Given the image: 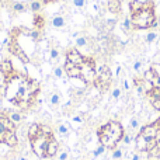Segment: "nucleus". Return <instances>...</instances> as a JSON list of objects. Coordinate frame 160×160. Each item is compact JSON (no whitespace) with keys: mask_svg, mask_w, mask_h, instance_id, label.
Segmentation results:
<instances>
[{"mask_svg":"<svg viewBox=\"0 0 160 160\" xmlns=\"http://www.w3.org/2000/svg\"><path fill=\"white\" fill-rule=\"evenodd\" d=\"M59 150H61V145H59V141H56L55 136L49 141L47 148V159H52L55 156H58Z\"/></svg>","mask_w":160,"mask_h":160,"instance_id":"9","label":"nucleus"},{"mask_svg":"<svg viewBox=\"0 0 160 160\" xmlns=\"http://www.w3.org/2000/svg\"><path fill=\"white\" fill-rule=\"evenodd\" d=\"M0 143L8 148H16L18 145L17 127L10 121L6 111H0Z\"/></svg>","mask_w":160,"mask_h":160,"instance_id":"3","label":"nucleus"},{"mask_svg":"<svg viewBox=\"0 0 160 160\" xmlns=\"http://www.w3.org/2000/svg\"><path fill=\"white\" fill-rule=\"evenodd\" d=\"M105 150H107V149H105V146H102V145H98V146H97L96 149L93 150V158L96 159V158H98V156H101L102 153L105 152Z\"/></svg>","mask_w":160,"mask_h":160,"instance_id":"29","label":"nucleus"},{"mask_svg":"<svg viewBox=\"0 0 160 160\" xmlns=\"http://www.w3.org/2000/svg\"><path fill=\"white\" fill-rule=\"evenodd\" d=\"M139 128V119L136 117H132L129 121V129L131 131H136Z\"/></svg>","mask_w":160,"mask_h":160,"instance_id":"31","label":"nucleus"},{"mask_svg":"<svg viewBox=\"0 0 160 160\" xmlns=\"http://www.w3.org/2000/svg\"><path fill=\"white\" fill-rule=\"evenodd\" d=\"M56 132H58L59 135L62 136V138L68 136V135H69V132H70V127H69V124H66V122H59L58 127H56Z\"/></svg>","mask_w":160,"mask_h":160,"instance_id":"16","label":"nucleus"},{"mask_svg":"<svg viewBox=\"0 0 160 160\" xmlns=\"http://www.w3.org/2000/svg\"><path fill=\"white\" fill-rule=\"evenodd\" d=\"M158 146V141L156 139H149L148 141V145H146V152H149V150H152L153 148Z\"/></svg>","mask_w":160,"mask_h":160,"instance_id":"36","label":"nucleus"},{"mask_svg":"<svg viewBox=\"0 0 160 160\" xmlns=\"http://www.w3.org/2000/svg\"><path fill=\"white\" fill-rule=\"evenodd\" d=\"M58 160H69V150L68 149H62L58 153Z\"/></svg>","mask_w":160,"mask_h":160,"instance_id":"33","label":"nucleus"},{"mask_svg":"<svg viewBox=\"0 0 160 160\" xmlns=\"http://www.w3.org/2000/svg\"><path fill=\"white\" fill-rule=\"evenodd\" d=\"M7 112V115H8V118H10V121L13 122L14 125H20V124H22V121H24V114L21 112V111H17V110H11V111H6Z\"/></svg>","mask_w":160,"mask_h":160,"instance_id":"11","label":"nucleus"},{"mask_svg":"<svg viewBox=\"0 0 160 160\" xmlns=\"http://www.w3.org/2000/svg\"><path fill=\"white\" fill-rule=\"evenodd\" d=\"M97 78L94 80L93 84L96 86L98 90L105 91L108 87H110L111 82H112V73H111V69L107 66V65H101L100 68L96 69Z\"/></svg>","mask_w":160,"mask_h":160,"instance_id":"5","label":"nucleus"},{"mask_svg":"<svg viewBox=\"0 0 160 160\" xmlns=\"http://www.w3.org/2000/svg\"><path fill=\"white\" fill-rule=\"evenodd\" d=\"M32 25H34V30L42 31L45 27V17L39 13H35L32 17Z\"/></svg>","mask_w":160,"mask_h":160,"instance_id":"13","label":"nucleus"},{"mask_svg":"<svg viewBox=\"0 0 160 160\" xmlns=\"http://www.w3.org/2000/svg\"><path fill=\"white\" fill-rule=\"evenodd\" d=\"M49 102L52 107H58L59 104H61V96H59V93H52L49 97Z\"/></svg>","mask_w":160,"mask_h":160,"instance_id":"26","label":"nucleus"},{"mask_svg":"<svg viewBox=\"0 0 160 160\" xmlns=\"http://www.w3.org/2000/svg\"><path fill=\"white\" fill-rule=\"evenodd\" d=\"M53 131L51 127L45 124H41V131L39 133L30 141L31 150L38 159H47V148L49 141L53 138Z\"/></svg>","mask_w":160,"mask_h":160,"instance_id":"2","label":"nucleus"},{"mask_svg":"<svg viewBox=\"0 0 160 160\" xmlns=\"http://www.w3.org/2000/svg\"><path fill=\"white\" fill-rule=\"evenodd\" d=\"M133 139H135V136H132V135H131V133H125V135H124V138H122V143H124V145H127V146H128V145H131V142H132L133 141Z\"/></svg>","mask_w":160,"mask_h":160,"instance_id":"35","label":"nucleus"},{"mask_svg":"<svg viewBox=\"0 0 160 160\" xmlns=\"http://www.w3.org/2000/svg\"><path fill=\"white\" fill-rule=\"evenodd\" d=\"M121 94H122L121 88H119V87H115V88L112 90V93H111V96H112V98H114V100H118L119 97H121Z\"/></svg>","mask_w":160,"mask_h":160,"instance_id":"37","label":"nucleus"},{"mask_svg":"<svg viewBox=\"0 0 160 160\" xmlns=\"http://www.w3.org/2000/svg\"><path fill=\"white\" fill-rule=\"evenodd\" d=\"M156 141H158V143H160V129H159L158 135H156Z\"/></svg>","mask_w":160,"mask_h":160,"instance_id":"49","label":"nucleus"},{"mask_svg":"<svg viewBox=\"0 0 160 160\" xmlns=\"http://www.w3.org/2000/svg\"><path fill=\"white\" fill-rule=\"evenodd\" d=\"M133 142H135L136 152H139V153H142V152H146L148 139H145L143 136L141 135V133H138V135H135V139H133Z\"/></svg>","mask_w":160,"mask_h":160,"instance_id":"12","label":"nucleus"},{"mask_svg":"<svg viewBox=\"0 0 160 160\" xmlns=\"http://www.w3.org/2000/svg\"><path fill=\"white\" fill-rule=\"evenodd\" d=\"M42 4H47V3H51V2H55V0H39Z\"/></svg>","mask_w":160,"mask_h":160,"instance_id":"48","label":"nucleus"},{"mask_svg":"<svg viewBox=\"0 0 160 160\" xmlns=\"http://www.w3.org/2000/svg\"><path fill=\"white\" fill-rule=\"evenodd\" d=\"M30 37L32 41H35V42H38L39 39H41V31H37V30H30Z\"/></svg>","mask_w":160,"mask_h":160,"instance_id":"28","label":"nucleus"},{"mask_svg":"<svg viewBox=\"0 0 160 160\" xmlns=\"http://www.w3.org/2000/svg\"><path fill=\"white\" fill-rule=\"evenodd\" d=\"M72 121L73 122H76V124H83V118H82V115H75L72 118Z\"/></svg>","mask_w":160,"mask_h":160,"instance_id":"42","label":"nucleus"},{"mask_svg":"<svg viewBox=\"0 0 160 160\" xmlns=\"http://www.w3.org/2000/svg\"><path fill=\"white\" fill-rule=\"evenodd\" d=\"M145 96L148 97V100L150 101V104H152L153 101H156V100H160V88L158 87H153L152 91H149V93H146Z\"/></svg>","mask_w":160,"mask_h":160,"instance_id":"18","label":"nucleus"},{"mask_svg":"<svg viewBox=\"0 0 160 160\" xmlns=\"http://www.w3.org/2000/svg\"><path fill=\"white\" fill-rule=\"evenodd\" d=\"M131 20L135 27V30H146V28H152L153 22L156 21L155 16V4L152 0L145 2V6L141 11L135 14H131Z\"/></svg>","mask_w":160,"mask_h":160,"instance_id":"4","label":"nucleus"},{"mask_svg":"<svg viewBox=\"0 0 160 160\" xmlns=\"http://www.w3.org/2000/svg\"><path fill=\"white\" fill-rule=\"evenodd\" d=\"M27 10V6L25 3H21V2H14L13 3V11L14 13H22V11Z\"/></svg>","mask_w":160,"mask_h":160,"instance_id":"24","label":"nucleus"},{"mask_svg":"<svg viewBox=\"0 0 160 160\" xmlns=\"http://www.w3.org/2000/svg\"><path fill=\"white\" fill-rule=\"evenodd\" d=\"M108 10L114 14L121 13V0H110L108 2Z\"/></svg>","mask_w":160,"mask_h":160,"instance_id":"17","label":"nucleus"},{"mask_svg":"<svg viewBox=\"0 0 160 160\" xmlns=\"http://www.w3.org/2000/svg\"><path fill=\"white\" fill-rule=\"evenodd\" d=\"M87 44H88V39H87V37L86 35H79L78 38H76V41H75L76 48H84Z\"/></svg>","mask_w":160,"mask_h":160,"instance_id":"23","label":"nucleus"},{"mask_svg":"<svg viewBox=\"0 0 160 160\" xmlns=\"http://www.w3.org/2000/svg\"><path fill=\"white\" fill-rule=\"evenodd\" d=\"M59 56H61V52H59V49L58 48H51V51H49V59H51V62L52 63H55L56 61L59 59Z\"/></svg>","mask_w":160,"mask_h":160,"instance_id":"25","label":"nucleus"},{"mask_svg":"<svg viewBox=\"0 0 160 160\" xmlns=\"http://www.w3.org/2000/svg\"><path fill=\"white\" fill-rule=\"evenodd\" d=\"M63 75H65V69H63V66H56L55 69H53V76H55V78L62 79V78H63Z\"/></svg>","mask_w":160,"mask_h":160,"instance_id":"30","label":"nucleus"},{"mask_svg":"<svg viewBox=\"0 0 160 160\" xmlns=\"http://www.w3.org/2000/svg\"><path fill=\"white\" fill-rule=\"evenodd\" d=\"M142 87H143L145 94H146V93H149V91H152L155 86H153L150 82H148V80H145V79H143V83H142Z\"/></svg>","mask_w":160,"mask_h":160,"instance_id":"34","label":"nucleus"},{"mask_svg":"<svg viewBox=\"0 0 160 160\" xmlns=\"http://www.w3.org/2000/svg\"><path fill=\"white\" fill-rule=\"evenodd\" d=\"M146 153H148V159L149 160H159L160 159V148L159 146L153 148L152 150H149V152H146Z\"/></svg>","mask_w":160,"mask_h":160,"instance_id":"22","label":"nucleus"},{"mask_svg":"<svg viewBox=\"0 0 160 160\" xmlns=\"http://www.w3.org/2000/svg\"><path fill=\"white\" fill-rule=\"evenodd\" d=\"M142 65H143V62H142V61H136L135 63H133L132 69L135 70L136 73H138V72H141V69H142Z\"/></svg>","mask_w":160,"mask_h":160,"instance_id":"38","label":"nucleus"},{"mask_svg":"<svg viewBox=\"0 0 160 160\" xmlns=\"http://www.w3.org/2000/svg\"><path fill=\"white\" fill-rule=\"evenodd\" d=\"M125 135L124 127L119 121L117 119H111V121L105 122L104 125L97 129V136H98L100 145L105 146V149H115L117 145L122 141Z\"/></svg>","mask_w":160,"mask_h":160,"instance_id":"1","label":"nucleus"},{"mask_svg":"<svg viewBox=\"0 0 160 160\" xmlns=\"http://www.w3.org/2000/svg\"><path fill=\"white\" fill-rule=\"evenodd\" d=\"M143 79L148 80V82H150L153 86H155V87L159 84V82H160V78L156 75V72L152 69V68H149V69H148L146 72L143 73Z\"/></svg>","mask_w":160,"mask_h":160,"instance_id":"14","label":"nucleus"},{"mask_svg":"<svg viewBox=\"0 0 160 160\" xmlns=\"http://www.w3.org/2000/svg\"><path fill=\"white\" fill-rule=\"evenodd\" d=\"M52 25L55 28H63L66 25V18L63 16H55L52 18Z\"/></svg>","mask_w":160,"mask_h":160,"instance_id":"19","label":"nucleus"},{"mask_svg":"<svg viewBox=\"0 0 160 160\" xmlns=\"http://www.w3.org/2000/svg\"><path fill=\"white\" fill-rule=\"evenodd\" d=\"M122 156H124V150H122L121 148H115V149H112L111 158H112L114 160H119V159H122Z\"/></svg>","mask_w":160,"mask_h":160,"instance_id":"27","label":"nucleus"},{"mask_svg":"<svg viewBox=\"0 0 160 160\" xmlns=\"http://www.w3.org/2000/svg\"><path fill=\"white\" fill-rule=\"evenodd\" d=\"M124 90H129V83H128V80H124Z\"/></svg>","mask_w":160,"mask_h":160,"instance_id":"45","label":"nucleus"},{"mask_svg":"<svg viewBox=\"0 0 160 160\" xmlns=\"http://www.w3.org/2000/svg\"><path fill=\"white\" fill-rule=\"evenodd\" d=\"M73 4H75L76 7L82 8V7H84L86 6V0H73Z\"/></svg>","mask_w":160,"mask_h":160,"instance_id":"39","label":"nucleus"},{"mask_svg":"<svg viewBox=\"0 0 160 160\" xmlns=\"http://www.w3.org/2000/svg\"><path fill=\"white\" fill-rule=\"evenodd\" d=\"M28 8H30L34 14L39 13V11H41V8H42V3L39 2V0H31V2H30V7H28Z\"/></svg>","mask_w":160,"mask_h":160,"instance_id":"21","label":"nucleus"},{"mask_svg":"<svg viewBox=\"0 0 160 160\" xmlns=\"http://www.w3.org/2000/svg\"><path fill=\"white\" fill-rule=\"evenodd\" d=\"M131 160H141V153H139V152L133 153L132 158H131Z\"/></svg>","mask_w":160,"mask_h":160,"instance_id":"44","label":"nucleus"},{"mask_svg":"<svg viewBox=\"0 0 160 160\" xmlns=\"http://www.w3.org/2000/svg\"><path fill=\"white\" fill-rule=\"evenodd\" d=\"M145 6V2L142 0H131L129 2V10H131V14H135L138 11H141Z\"/></svg>","mask_w":160,"mask_h":160,"instance_id":"15","label":"nucleus"},{"mask_svg":"<svg viewBox=\"0 0 160 160\" xmlns=\"http://www.w3.org/2000/svg\"><path fill=\"white\" fill-rule=\"evenodd\" d=\"M0 73H2L6 79L11 78V76L16 73V70H14V68H13V63H11L8 59H4L3 62H0Z\"/></svg>","mask_w":160,"mask_h":160,"instance_id":"10","label":"nucleus"},{"mask_svg":"<svg viewBox=\"0 0 160 160\" xmlns=\"http://www.w3.org/2000/svg\"><path fill=\"white\" fill-rule=\"evenodd\" d=\"M14 160H28V158H25V156H18V158H16Z\"/></svg>","mask_w":160,"mask_h":160,"instance_id":"47","label":"nucleus"},{"mask_svg":"<svg viewBox=\"0 0 160 160\" xmlns=\"http://www.w3.org/2000/svg\"><path fill=\"white\" fill-rule=\"evenodd\" d=\"M66 61L76 65V66H82L86 61V56L82 52H79L78 48H69L66 51Z\"/></svg>","mask_w":160,"mask_h":160,"instance_id":"6","label":"nucleus"},{"mask_svg":"<svg viewBox=\"0 0 160 160\" xmlns=\"http://www.w3.org/2000/svg\"><path fill=\"white\" fill-rule=\"evenodd\" d=\"M4 96H6V86L0 84V98H3Z\"/></svg>","mask_w":160,"mask_h":160,"instance_id":"43","label":"nucleus"},{"mask_svg":"<svg viewBox=\"0 0 160 160\" xmlns=\"http://www.w3.org/2000/svg\"><path fill=\"white\" fill-rule=\"evenodd\" d=\"M152 69L155 70L156 75H158L159 78H160V63H155V65H152Z\"/></svg>","mask_w":160,"mask_h":160,"instance_id":"41","label":"nucleus"},{"mask_svg":"<svg viewBox=\"0 0 160 160\" xmlns=\"http://www.w3.org/2000/svg\"><path fill=\"white\" fill-rule=\"evenodd\" d=\"M156 87H158V88H160V82H159V84H158V86H156Z\"/></svg>","mask_w":160,"mask_h":160,"instance_id":"50","label":"nucleus"},{"mask_svg":"<svg viewBox=\"0 0 160 160\" xmlns=\"http://www.w3.org/2000/svg\"><path fill=\"white\" fill-rule=\"evenodd\" d=\"M63 69H65V73H66L68 78L70 79H80L82 78V68L80 66H76V65L70 63V62H65L63 65Z\"/></svg>","mask_w":160,"mask_h":160,"instance_id":"7","label":"nucleus"},{"mask_svg":"<svg viewBox=\"0 0 160 160\" xmlns=\"http://www.w3.org/2000/svg\"><path fill=\"white\" fill-rule=\"evenodd\" d=\"M156 39H158V32H155V31L148 32V35H146V42L148 44H153Z\"/></svg>","mask_w":160,"mask_h":160,"instance_id":"32","label":"nucleus"},{"mask_svg":"<svg viewBox=\"0 0 160 160\" xmlns=\"http://www.w3.org/2000/svg\"><path fill=\"white\" fill-rule=\"evenodd\" d=\"M121 69H122V68L121 66H117V78H118V76H119V73H121Z\"/></svg>","mask_w":160,"mask_h":160,"instance_id":"46","label":"nucleus"},{"mask_svg":"<svg viewBox=\"0 0 160 160\" xmlns=\"http://www.w3.org/2000/svg\"><path fill=\"white\" fill-rule=\"evenodd\" d=\"M159 132V128L156 127L155 124H148V125H143V127L141 128V131H139V133H141L142 136H143L145 139H156V135H158Z\"/></svg>","mask_w":160,"mask_h":160,"instance_id":"8","label":"nucleus"},{"mask_svg":"<svg viewBox=\"0 0 160 160\" xmlns=\"http://www.w3.org/2000/svg\"><path fill=\"white\" fill-rule=\"evenodd\" d=\"M152 107L155 111H160V100H156V101L152 102Z\"/></svg>","mask_w":160,"mask_h":160,"instance_id":"40","label":"nucleus"},{"mask_svg":"<svg viewBox=\"0 0 160 160\" xmlns=\"http://www.w3.org/2000/svg\"><path fill=\"white\" fill-rule=\"evenodd\" d=\"M121 27H122V30H124L125 32H131V31L135 30V27H133V24H132V20H131V17H125L124 21H122V24H121Z\"/></svg>","mask_w":160,"mask_h":160,"instance_id":"20","label":"nucleus"}]
</instances>
